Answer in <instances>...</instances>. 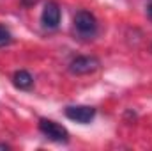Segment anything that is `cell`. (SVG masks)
Listing matches in <instances>:
<instances>
[{"instance_id": "9c48e42d", "label": "cell", "mask_w": 152, "mask_h": 151, "mask_svg": "<svg viewBox=\"0 0 152 151\" xmlns=\"http://www.w3.org/2000/svg\"><path fill=\"white\" fill-rule=\"evenodd\" d=\"M9 146H5V144H0V150H7Z\"/></svg>"}, {"instance_id": "7a4b0ae2", "label": "cell", "mask_w": 152, "mask_h": 151, "mask_svg": "<svg viewBox=\"0 0 152 151\" xmlns=\"http://www.w3.org/2000/svg\"><path fill=\"white\" fill-rule=\"evenodd\" d=\"M39 130H41V133H42L46 139H50V141H53V142L66 144V142L69 141V132H67L62 124H58V123H55V121H51V119H41V121H39Z\"/></svg>"}, {"instance_id": "3957f363", "label": "cell", "mask_w": 152, "mask_h": 151, "mask_svg": "<svg viewBox=\"0 0 152 151\" xmlns=\"http://www.w3.org/2000/svg\"><path fill=\"white\" fill-rule=\"evenodd\" d=\"M97 68H99V61L96 57H92V55L90 57L88 55L76 57L69 64V71L73 75H88V73H94Z\"/></svg>"}, {"instance_id": "6da1fadb", "label": "cell", "mask_w": 152, "mask_h": 151, "mask_svg": "<svg viewBox=\"0 0 152 151\" xmlns=\"http://www.w3.org/2000/svg\"><path fill=\"white\" fill-rule=\"evenodd\" d=\"M75 30L83 39H90L97 32V20L88 11H78L75 16Z\"/></svg>"}, {"instance_id": "277c9868", "label": "cell", "mask_w": 152, "mask_h": 151, "mask_svg": "<svg viewBox=\"0 0 152 151\" xmlns=\"http://www.w3.org/2000/svg\"><path fill=\"white\" fill-rule=\"evenodd\" d=\"M96 109L88 107V105H73L66 109V117H69L71 121H76L80 124H87L94 119Z\"/></svg>"}, {"instance_id": "5b68a950", "label": "cell", "mask_w": 152, "mask_h": 151, "mask_svg": "<svg viewBox=\"0 0 152 151\" xmlns=\"http://www.w3.org/2000/svg\"><path fill=\"white\" fill-rule=\"evenodd\" d=\"M41 21L50 30L58 27V23H60V7H58L57 2H46V5L42 9V14H41Z\"/></svg>"}, {"instance_id": "ba28073f", "label": "cell", "mask_w": 152, "mask_h": 151, "mask_svg": "<svg viewBox=\"0 0 152 151\" xmlns=\"http://www.w3.org/2000/svg\"><path fill=\"white\" fill-rule=\"evenodd\" d=\"M147 16L152 21V0H147Z\"/></svg>"}, {"instance_id": "52a82bcc", "label": "cell", "mask_w": 152, "mask_h": 151, "mask_svg": "<svg viewBox=\"0 0 152 151\" xmlns=\"http://www.w3.org/2000/svg\"><path fill=\"white\" fill-rule=\"evenodd\" d=\"M11 41H12V36H11L9 29H5L4 25H0V48L5 46V44H9Z\"/></svg>"}, {"instance_id": "8992f818", "label": "cell", "mask_w": 152, "mask_h": 151, "mask_svg": "<svg viewBox=\"0 0 152 151\" xmlns=\"http://www.w3.org/2000/svg\"><path fill=\"white\" fill-rule=\"evenodd\" d=\"M12 84H14L18 89H30L32 84H34V78H32V75H30L28 71L20 70V71H16L14 76H12Z\"/></svg>"}]
</instances>
